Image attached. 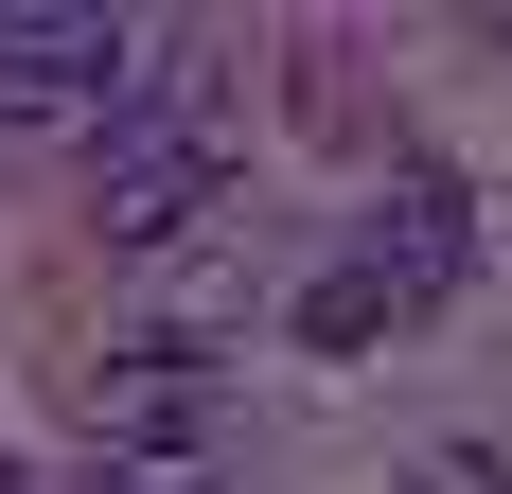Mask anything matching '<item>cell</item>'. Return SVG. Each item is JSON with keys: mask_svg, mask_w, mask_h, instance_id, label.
Instances as JSON below:
<instances>
[{"mask_svg": "<svg viewBox=\"0 0 512 494\" xmlns=\"http://www.w3.org/2000/svg\"><path fill=\"white\" fill-rule=\"evenodd\" d=\"M142 106V36L124 18H71V0H0V124H124Z\"/></svg>", "mask_w": 512, "mask_h": 494, "instance_id": "obj_1", "label": "cell"}, {"mask_svg": "<svg viewBox=\"0 0 512 494\" xmlns=\"http://www.w3.org/2000/svg\"><path fill=\"white\" fill-rule=\"evenodd\" d=\"M212 177H230V142H212V124L124 106V124H106V159H89V230H106V247H177V230L212 212Z\"/></svg>", "mask_w": 512, "mask_h": 494, "instance_id": "obj_2", "label": "cell"}, {"mask_svg": "<svg viewBox=\"0 0 512 494\" xmlns=\"http://www.w3.org/2000/svg\"><path fill=\"white\" fill-rule=\"evenodd\" d=\"M354 265H371L389 300H442V283L477 265V195L442 177V159H407V177H389V212H371V247H354Z\"/></svg>", "mask_w": 512, "mask_h": 494, "instance_id": "obj_3", "label": "cell"}, {"mask_svg": "<svg viewBox=\"0 0 512 494\" xmlns=\"http://www.w3.org/2000/svg\"><path fill=\"white\" fill-rule=\"evenodd\" d=\"M89 424H106V442H124V459H177V442H195V353L159 336L142 371H106V406H89Z\"/></svg>", "mask_w": 512, "mask_h": 494, "instance_id": "obj_4", "label": "cell"}, {"mask_svg": "<svg viewBox=\"0 0 512 494\" xmlns=\"http://www.w3.org/2000/svg\"><path fill=\"white\" fill-rule=\"evenodd\" d=\"M407 300L371 283V265H336V283H301V353H354V336H389Z\"/></svg>", "mask_w": 512, "mask_h": 494, "instance_id": "obj_5", "label": "cell"}, {"mask_svg": "<svg viewBox=\"0 0 512 494\" xmlns=\"http://www.w3.org/2000/svg\"><path fill=\"white\" fill-rule=\"evenodd\" d=\"M106 494H212V477H106Z\"/></svg>", "mask_w": 512, "mask_h": 494, "instance_id": "obj_6", "label": "cell"}, {"mask_svg": "<svg viewBox=\"0 0 512 494\" xmlns=\"http://www.w3.org/2000/svg\"><path fill=\"white\" fill-rule=\"evenodd\" d=\"M0 494H18V459H0Z\"/></svg>", "mask_w": 512, "mask_h": 494, "instance_id": "obj_7", "label": "cell"}]
</instances>
